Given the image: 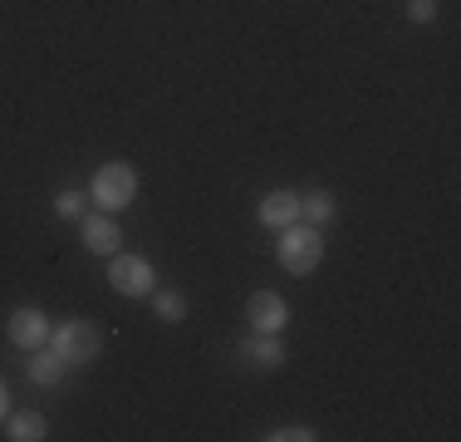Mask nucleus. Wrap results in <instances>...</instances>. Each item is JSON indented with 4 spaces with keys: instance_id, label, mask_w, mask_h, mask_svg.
Wrapping results in <instances>:
<instances>
[{
    "instance_id": "nucleus-1",
    "label": "nucleus",
    "mask_w": 461,
    "mask_h": 442,
    "mask_svg": "<svg viewBox=\"0 0 461 442\" xmlns=\"http://www.w3.org/2000/svg\"><path fill=\"white\" fill-rule=\"evenodd\" d=\"M276 256L290 275H314L324 265V236L320 226H310V221H294V226L276 231Z\"/></svg>"
},
{
    "instance_id": "nucleus-2",
    "label": "nucleus",
    "mask_w": 461,
    "mask_h": 442,
    "mask_svg": "<svg viewBox=\"0 0 461 442\" xmlns=\"http://www.w3.org/2000/svg\"><path fill=\"white\" fill-rule=\"evenodd\" d=\"M138 197V168L133 162H104V168L94 172L89 182V202L98 207V212H128Z\"/></svg>"
},
{
    "instance_id": "nucleus-3",
    "label": "nucleus",
    "mask_w": 461,
    "mask_h": 442,
    "mask_svg": "<svg viewBox=\"0 0 461 442\" xmlns=\"http://www.w3.org/2000/svg\"><path fill=\"white\" fill-rule=\"evenodd\" d=\"M50 349L74 369V364H94L104 354V335H98L89 319H64V325L50 329Z\"/></svg>"
},
{
    "instance_id": "nucleus-4",
    "label": "nucleus",
    "mask_w": 461,
    "mask_h": 442,
    "mask_svg": "<svg viewBox=\"0 0 461 442\" xmlns=\"http://www.w3.org/2000/svg\"><path fill=\"white\" fill-rule=\"evenodd\" d=\"M108 285H113L118 295H128V300H148V295L158 290V271H152L148 256L118 251V256H108Z\"/></svg>"
},
{
    "instance_id": "nucleus-5",
    "label": "nucleus",
    "mask_w": 461,
    "mask_h": 442,
    "mask_svg": "<svg viewBox=\"0 0 461 442\" xmlns=\"http://www.w3.org/2000/svg\"><path fill=\"white\" fill-rule=\"evenodd\" d=\"M50 329H54V325H50V315H45L40 305H20L15 315L5 319V339H10L15 349H30V354L50 345Z\"/></svg>"
},
{
    "instance_id": "nucleus-6",
    "label": "nucleus",
    "mask_w": 461,
    "mask_h": 442,
    "mask_svg": "<svg viewBox=\"0 0 461 442\" xmlns=\"http://www.w3.org/2000/svg\"><path fill=\"white\" fill-rule=\"evenodd\" d=\"M246 319L256 335H285V325H290V300L276 290H256L246 300Z\"/></svg>"
},
{
    "instance_id": "nucleus-7",
    "label": "nucleus",
    "mask_w": 461,
    "mask_h": 442,
    "mask_svg": "<svg viewBox=\"0 0 461 442\" xmlns=\"http://www.w3.org/2000/svg\"><path fill=\"white\" fill-rule=\"evenodd\" d=\"M79 231H84V246H89L94 256H118V251H123V226H118V216H113V212H94V216H84V221H79Z\"/></svg>"
},
{
    "instance_id": "nucleus-8",
    "label": "nucleus",
    "mask_w": 461,
    "mask_h": 442,
    "mask_svg": "<svg viewBox=\"0 0 461 442\" xmlns=\"http://www.w3.org/2000/svg\"><path fill=\"white\" fill-rule=\"evenodd\" d=\"M256 221H260L266 231L294 226V221H300V192H290V187H276V192H266V197H260V207H256Z\"/></svg>"
},
{
    "instance_id": "nucleus-9",
    "label": "nucleus",
    "mask_w": 461,
    "mask_h": 442,
    "mask_svg": "<svg viewBox=\"0 0 461 442\" xmlns=\"http://www.w3.org/2000/svg\"><path fill=\"white\" fill-rule=\"evenodd\" d=\"M246 359L250 364H256V369H285V359H290V349H285V339L280 335H256V339H250V345H246Z\"/></svg>"
},
{
    "instance_id": "nucleus-10",
    "label": "nucleus",
    "mask_w": 461,
    "mask_h": 442,
    "mask_svg": "<svg viewBox=\"0 0 461 442\" xmlns=\"http://www.w3.org/2000/svg\"><path fill=\"white\" fill-rule=\"evenodd\" d=\"M64 373H69V364H64L50 345L35 349V359H30V383H40V389H59Z\"/></svg>"
},
{
    "instance_id": "nucleus-11",
    "label": "nucleus",
    "mask_w": 461,
    "mask_h": 442,
    "mask_svg": "<svg viewBox=\"0 0 461 442\" xmlns=\"http://www.w3.org/2000/svg\"><path fill=\"white\" fill-rule=\"evenodd\" d=\"M5 437H10V442H45V437H50L45 413H35V408H25V413H10V418H5Z\"/></svg>"
},
{
    "instance_id": "nucleus-12",
    "label": "nucleus",
    "mask_w": 461,
    "mask_h": 442,
    "mask_svg": "<svg viewBox=\"0 0 461 442\" xmlns=\"http://www.w3.org/2000/svg\"><path fill=\"white\" fill-rule=\"evenodd\" d=\"M339 216V202H334V192H324V187H314V192H304L300 197V221H310V226H329V221Z\"/></svg>"
},
{
    "instance_id": "nucleus-13",
    "label": "nucleus",
    "mask_w": 461,
    "mask_h": 442,
    "mask_svg": "<svg viewBox=\"0 0 461 442\" xmlns=\"http://www.w3.org/2000/svg\"><path fill=\"white\" fill-rule=\"evenodd\" d=\"M148 300H152V315L167 319V325H182L186 319V295L182 290H152Z\"/></svg>"
},
{
    "instance_id": "nucleus-14",
    "label": "nucleus",
    "mask_w": 461,
    "mask_h": 442,
    "mask_svg": "<svg viewBox=\"0 0 461 442\" xmlns=\"http://www.w3.org/2000/svg\"><path fill=\"white\" fill-rule=\"evenodd\" d=\"M84 207H89V192H79V187H59L54 192V216L59 221H84Z\"/></svg>"
},
{
    "instance_id": "nucleus-15",
    "label": "nucleus",
    "mask_w": 461,
    "mask_h": 442,
    "mask_svg": "<svg viewBox=\"0 0 461 442\" xmlns=\"http://www.w3.org/2000/svg\"><path fill=\"white\" fill-rule=\"evenodd\" d=\"M320 433L314 428H304V423H290V428H276V433H266V442H314Z\"/></svg>"
},
{
    "instance_id": "nucleus-16",
    "label": "nucleus",
    "mask_w": 461,
    "mask_h": 442,
    "mask_svg": "<svg viewBox=\"0 0 461 442\" xmlns=\"http://www.w3.org/2000/svg\"><path fill=\"white\" fill-rule=\"evenodd\" d=\"M408 20H412V25H432V20H437V0H408Z\"/></svg>"
},
{
    "instance_id": "nucleus-17",
    "label": "nucleus",
    "mask_w": 461,
    "mask_h": 442,
    "mask_svg": "<svg viewBox=\"0 0 461 442\" xmlns=\"http://www.w3.org/2000/svg\"><path fill=\"white\" fill-rule=\"evenodd\" d=\"M10 418V389H5V379H0V423Z\"/></svg>"
}]
</instances>
